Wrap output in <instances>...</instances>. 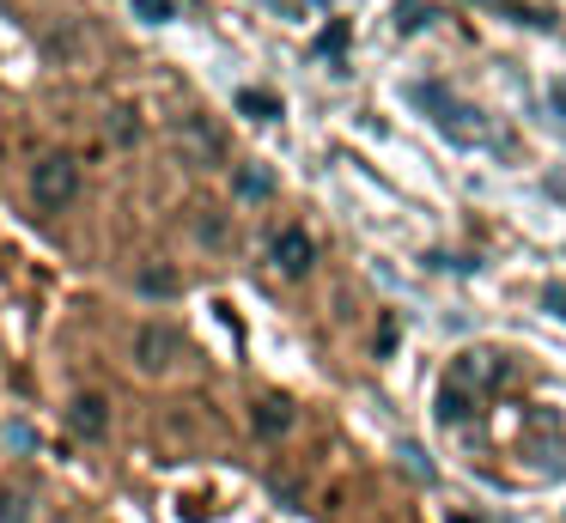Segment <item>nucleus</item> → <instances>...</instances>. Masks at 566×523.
I'll use <instances>...</instances> for the list:
<instances>
[{
  "label": "nucleus",
  "instance_id": "obj_5",
  "mask_svg": "<svg viewBox=\"0 0 566 523\" xmlns=\"http://www.w3.org/2000/svg\"><path fill=\"white\" fill-rule=\"evenodd\" d=\"M31 517H38V487L0 481V523H31Z\"/></svg>",
  "mask_w": 566,
  "mask_h": 523
},
{
  "label": "nucleus",
  "instance_id": "obj_2",
  "mask_svg": "<svg viewBox=\"0 0 566 523\" xmlns=\"http://www.w3.org/2000/svg\"><path fill=\"white\" fill-rule=\"evenodd\" d=\"M269 262H274V274L305 280L311 262H317V243H311V231H305V226H281V231L269 238Z\"/></svg>",
  "mask_w": 566,
  "mask_h": 523
},
{
  "label": "nucleus",
  "instance_id": "obj_12",
  "mask_svg": "<svg viewBox=\"0 0 566 523\" xmlns=\"http://www.w3.org/2000/svg\"><path fill=\"white\" fill-rule=\"evenodd\" d=\"M7 444H13V450H38V432H31V426H7Z\"/></svg>",
  "mask_w": 566,
  "mask_h": 523
},
{
  "label": "nucleus",
  "instance_id": "obj_10",
  "mask_svg": "<svg viewBox=\"0 0 566 523\" xmlns=\"http://www.w3.org/2000/svg\"><path fill=\"white\" fill-rule=\"evenodd\" d=\"M135 12H140V19H147V24H165V19H171V0H135Z\"/></svg>",
  "mask_w": 566,
  "mask_h": 523
},
{
  "label": "nucleus",
  "instance_id": "obj_1",
  "mask_svg": "<svg viewBox=\"0 0 566 523\" xmlns=\"http://www.w3.org/2000/svg\"><path fill=\"white\" fill-rule=\"evenodd\" d=\"M74 195H80V158L74 153H43L38 165H31V201H38L43 213L74 207Z\"/></svg>",
  "mask_w": 566,
  "mask_h": 523
},
{
  "label": "nucleus",
  "instance_id": "obj_11",
  "mask_svg": "<svg viewBox=\"0 0 566 523\" xmlns=\"http://www.w3.org/2000/svg\"><path fill=\"white\" fill-rule=\"evenodd\" d=\"M238 104H244L250 116H274V97H269V92H244V97H238Z\"/></svg>",
  "mask_w": 566,
  "mask_h": 523
},
{
  "label": "nucleus",
  "instance_id": "obj_8",
  "mask_svg": "<svg viewBox=\"0 0 566 523\" xmlns=\"http://www.w3.org/2000/svg\"><path fill=\"white\" fill-rule=\"evenodd\" d=\"M238 195H244V201H262V195H274V177L269 170H238Z\"/></svg>",
  "mask_w": 566,
  "mask_h": 523
},
{
  "label": "nucleus",
  "instance_id": "obj_4",
  "mask_svg": "<svg viewBox=\"0 0 566 523\" xmlns=\"http://www.w3.org/2000/svg\"><path fill=\"white\" fill-rule=\"evenodd\" d=\"M67 426L98 444V438L111 432V401H104V396H74V401H67Z\"/></svg>",
  "mask_w": 566,
  "mask_h": 523
},
{
  "label": "nucleus",
  "instance_id": "obj_13",
  "mask_svg": "<svg viewBox=\"0 0 566 523\" xmlns=\"http://www.w3.org/2000/svg\"><path fill=\"white\" fill-rule=\"evenodd\" d=\"M140 122H128V109H116V140H135Z\"/></svg>",
  "mask_w": 566,
  "mask_h": 523
},
{
  "label": "nucleus",
  "instance_id": "obj_3",
  "mask_svg": "<svg viewBox=\"0 0 566 523\" xmlns=\"http://www.w3.org/2000/svg\"><path fill=\"white\" fill-rule=\"evenodd\" d=\"M177 353H184V335H177V328H165V323H140V335H135V365H140L147 377L171 372Z\"/></svg>",
  "mask_w": 566,
  "mask_h": 523
},
{
  "label": "nucleus",
  "instance_id": "obj_9",
  "mask_svg": "<svg viewBox=\"0 0 566 523\" xmlns=\"http://www.w3.org/2000/svg\"><path fill=\"white\" fill-rule=\"evenodd\" d=\"M140 292H177V274L171 268H147V274H140Z\"/></svg>",
  "mask_w": 566,
  "mask_h": 523
},
{
  "label": "nucleus",
  "instance_id": "obj_7",
  "mask_svg": "<svg viewBox=\"0 0 566 523\" xmlns=\"http://www.w3.org/2000/svg\"><path fill=\"white\" fill-rule=\"evenodd\" d=\"M177 140H184L196 158H220V134L201 128V122H184V128H177Z\"/></svg>",
  "mask_w": 566,
  "mask_h": 523
},
{
  "label": "nucleus",
  "instance_id": "obj_6",
  "mask_svg": "<svg viewBox=\"0 0 566 523\" xmlns=\"http://www.w3.org/2000/svg\"><path fill=\"white\" fill-rule=\"evenodd\" d=\"M286 426H293V408H286L281 396H269V401H256V432H269V438H281Z\"/></svg>",
  "mask_w": 566,
  "mask_h": 523
}]
</instances>
